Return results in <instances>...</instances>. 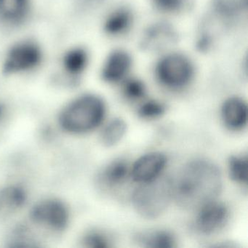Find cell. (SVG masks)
I'll list each match as a JSON object with an SVG mask.
<instances>
[{
  "mask_svg": "<svg viewBox=\"0 0 248 248\" xmlns=\"http://www.w3.org/2000/svg\"><path fill=\"white\" fill-rule=\"evenodd\" d=\"M223 186L218 167L206 159H196L186 164L172 180V197L180 207L199 210L215 201Z\"/></svg>",
  "mask_w": 248,
  "mask_h": 248,
  "instance_id": "6da1fadb",
  "label": "cell"
},
{
  "mask_svg": "<svg viewBox=\"0 0 248 248\" xmlns=\"http://www.w3.org/2000/svg\"><path fill=\"white\" fill-rule=\"evenodd\" d=\"M106 107L99 97L81 95L63 107L58 116L61 128L72 135H82L98 127L104 120Z\"/></svg>",
  "mask_w": 248,
  "mask_h": 248,
  "instance_id": "7a4b0ae2",
  "label": "cell"
},
{
  "mask_svg": "<svg viewBox=\"0 0 248 248\" xmlns=\"http://www.w3.org/2000/svg\"><path fill=\"white\" fill-rule=\"evenodd\" d=\"M140 184L132 197L133 207L145 218L159 217L172 198V180L159 176L153 181Z\"/></svg>",
  "mask_w": 248,
  "mask_h": 248,
  "instance_id": "3957f363",
  "label": "cell"
},
{
  "mask_svg": "<svg viewBox=\"0 0 248 248\" xmlns=\"http://www.w3.org/2000/svg\"><path fill=\"white\" fill-rule=\"evenodd\" d=\"M30 219L37 227L54 233L67 229L70 212L67 204L59 198L43 199L37 202L30 211Z\"/></svg>",
  "mask_w": 248,
  "mask_h": 248,
  "instance_id": "277c9868",
  "label": "cell"
},
{
  "mask_svg": "<svg viewBox=\"0 0 248 248\" xmlns=\"http://www.w3.org/2000/svg\"><path fill=\"white\" fill-rule=\"evenodd\" d=\"M157 76L162 84L170 88H181L186 85L192 76L189 61L178 54L164 58L158 64Z\"/></svg>",
  "mask_w": 248,
  "mask_h": 248,
  "instance_id": "5b68a950",
  "label": "cell"
},
{
  "mask_svg": "<svg viewBox=\"0 0 248 248\" xmlns=\"http://www.w3.org/2000/svg\"><path fill=\"white\" fill-rule=\"evenodd\" d=\"M41 61V50L35 43H18L8 52L4 63V71L7 74L27 72L37 67Z\"/></svg>",
  "mask_w": 248,
  "mask_h": 248,
  "instance_id": "8992f818",
  "label": "cell"
},
{
  "mask_svg": "<svg viewBox=\"0 0 248 248\" xmlns=\"http://www.w3.org/2000/svg\"><path fill=\"white\" fill-rule=\"evenodd\" d=\"M195 228L202 234L210 235L223 227L229 216V210L223 203L210 202L199 209Z\"/></svg>",
  "mask_w": 248,
  "mask_h": 248,
  "instance_id": "52a82bcc",
  "label": "cell"
},
{
  "mask_svg": "<svg viewBox=\"0 0 248 248\" xmlns=\"http://www.w3.org/2000/svg\"><path fill=\"white\" fill-rule=\"evenodd\" d=\"M166 156L161 152H151L140 156L131 169L133 179L139 184L153 181L160 176L166 165Z\"/></svg>",
  "mask_w": 248,
  "mask_h": 248,
  "instance_id": "ba28073f",
  "label": "cell"
},
{
  "mask_svg": "<svg viewBox=\"0 0 248 248\" xmlns=\"http://www.w3.org/2000/svg\"><path fill=\"white\" fill-rule=\"evenodd\" d=\"M221 116L225 125L230 130H241L246 126L248 121L246 103L239 98L226 100L222 107Z\"/></svg>",
  "mask_w": 248,
  "mask_h": 248,
  "instance_id": "9c48e42d",
  "label": "cell"
},
{
  "mask_svg": "<svg viewBox=\"0 0 248 248\" xmlns=\"http://www.w3.org/2000/svg\"><path fill=\"white\" fill-rule=\"evenodd\" d=\"M27 201V193L23 187L8 186L0 190V213L8 215L18 211Z\"/></svg>",
  "mask_w": 248,
  "mask_h": 248,
  "instance_id": "30bf717a",
  "label": "cell"
},
{
  "mask_svg": "<svg viewBox=\"0 0 248 248\" xmlns=\"http://www.w3.org/2000/svg\"><path fill=\"white\" fill-rule=\"evenodd\" d=\"M130 56L123 51H116L107 60L103 70V78L107 82H116L123 79L130 68Z\"/></svg>",
  "mask_w": 248,
  "mask_h": 248,
  "instance_id": "8fae6325",
  "label": "cell"
},
{
  "mask_svg": "<svg viewBox=\"0 0 248 248\" xmlns=\"http://www.w3.org/2000/svg\"><path fill=\"white\" fill-rule=\"evenodd\" d=\"M30 9V0H0V18L16 25L24 21Z\"/></svg>",
  "mask_w": 248,
  "mask_h": 248,
  "instance_id": "7c38bea8",
  "label": "cell"
},
{
  "mask_svg": "<svg viewBox=\"0 0 248 248\" xmlns=\"http://www.w3.org/2000/svg\"><path fill=\"white\" fill-rule=\"evenodd\" d=\"M136 241L140 246L149 248H172L176 240L171 232L164 230L141 232L136 235Z\"/></svg>",
  "mask_w": 248,
  "mask_h": 248,
  "instance_id": "4fadbf2b",
  "label": "cell"
},
{
  "mask_svg": "<svg viewBox=\"0 0 248 248\" xmlns=\"http://www.w3.org/2000/svg\"><path fill=\"white\" fill-rule=\"evenodd\" d=\"M175 40L173 31L167 25H156L146 33L144 47L150 49H160Z\"/></svg>",
  "mask_w": 248,
  "mask_h": 248,
  "instance_id": "5bb4252c",
  "label": "cell"
},
{
  "mask_svg": "<svg viewBox=\"0 0 248 248\" xmlns=\"http://www.w3.org/2000/svg\"><path fill=\"white\" fill-rule=\"evenodd\" d=\"M127 131V124L121 118L113 119L103 129L101 141L107 147H112L123 139Z\"/></svg>",
  "mask_w": 248,
  "mask_h": 248,
  "instance_id": "9a60e30c",
  "label": "cell"
},
{
  "mask_svg": "<svg viewBox=\"0 0 248 248\" xmlns=\"http://www.w3.org/2000/svg\"><path fill=\"white\" fill-rule=\"evenodd\" d=\"M129 168L124 160H116L111 162L101 174V179L109 186L119 185L124 182L128 174Z\"/></svg>",
  "mask_w": 248,
  "mask_h": 248,
  "instance_id": "2e32d148",
  "label": "cell"
},
{
  "mask_svg": "<svg viewBox=\"0 0 248 248\" xmlns=\"http://www.w3.org/2000/svg\"><path fill=\"white\" fill-rule=\"evenodd\" d=\"M88 62V56L82 49H73L66 53L63 59V69L67 75L75 77L80 75Z\"/></svg>",
  "mask_w": 248,
  "mask_h": 248,
  "instance_id": "e0dca14e",
  "label": "cell"
},
{
  "mask_svg": "<svg viewBox=\"0 0 248 248\" xmlns=\"http://www.w3.org/2000/svg\"><path fill=\"white\" fill-rule=\"evenodd\" d=\"M229 171L232 180L239 184H247L248 177V156H232L229 161Z\"/></svg>",
  "mask_w": 248,
  "mask_h": 248,
  "instance_id": "ac0fdd59",
  "label": "cell"
},
{
  "mask_svg": "<svg viewBox=\"0 0 248 248\" xmlns=\"http://www.w3.org/2000/svg\"><path fill=\"white\" fill-rule=\"evenodd\" d=\"M130 21V14L127 11L120 10L112 14L107 20L106 30L110 34H120L128 28Z\"/></svg>",
  "mask_w": 248,
  "mask_h": 248,
  "instance_id": "d6986e66",
  "label": "cell"
},
{
  "mask_svg": "<svg viewBox=\"0 0 248 248\" xmlns=\"http://www.w3.org/2000/svg\"><path fill=\"white\" fill-rule=\"evenodd\" d=\"M82 246L88 248H109L110 240L107 235L99 231H90L82 239Z\"/></svg>",
  "mask_w": 248,
  "mask_h": 248,
  "instance_id": "ffe728a7",
  "label": "cell"
},
{
  "mask_svg": "<svg viewBox=\"0 0 248 248\" xmlns=\"http://www.w3.org/2000/svg\"><path fill=\"white\" fill-rule=\"evenodd\" d=\"M165 107L160 102L156 101H149L143 104L139 108V115L143 119L152 120L163 115L165 112Z\"/></svg>",
  "mask_w": 248,
  "mask_h": 248,
  "instance_id": "44dd1931",
  "label": "cell"
},
{
  "mask_svg": "<svg viewBox=\"0 0 248 248\" xmlns=\"http://www.w3.org/2000/svg\"><path fill=\"white\" fill-rule=\"evenodd\" d=\"M217 11L226 15H232L247 8L248 0H215Z\"/></svg>",
  "mask_w": 248,
  "mask_h": 248,
  "instance_id": "7402d4cb",
  "label": "cell"
},
{
  "mask_svg": "<svg viewBox=\"0 0 248 248\" xmlns=\"http://www.w3.org/2000/svg\"><path fill=\"white\" fill-rule=\"evenodd\" d=\"M124 92L126 96L130 99H139L144 95L145 87L140 81L131 79L126 82Z\"/></svg>",
  "mask_w": 248,
  "mask_h": 248,
  "instance_id": "603a6c76",
  "label": "cell"
},
{
  "mask_svg": "<svg viewBox=\"0 0 248 248\" xmlns=\"http://www.w3.org/2000/svg\"><path fill=\"white\" fill-rule=\"evenodd\" d=\"M156 4L166 11H175L181 7L182 0H155Z\"/></svg>",
  "mask_w": 248,
  "mask_h": 248,
  "instance_id": "cb8c5ba5",
  "label": "cell"
},
{
  "mask_svg": "<svg viewBox=\"0 0 248 248\" xmlns=\"http://www.w3.org/2000/svg\"><path fill=\"white\" fill-rule=\"evenodd\" d=\"M7 110L5 104L0 102V123L3 121L6 117Z\"/></svg>",
  "mask_w": 248,
  "mask_h": 248,
  "instance_id": "d4e9b609",
  "label": "cell"
},
{
  "mask_svg": "<svg viewBox=\"0 0 248 248\" xmlns=\"http://www.w3.org/2000/svg\"><path fill=\"white\" fill-rule=\"evenodd\" d=\"M86 2H95V0H85Z\"/></svg>",
  "mask_w": 248,
  "mask_h": 248,
  "instance_id": "484cf974",
  "label": "cell"
}]
</instances>
